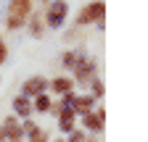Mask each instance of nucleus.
Here are the masks:
<instances>
[{"instance_id": "obj_1", "label": "nucleus", "mask_w": 148, "mask_h": 142, "mask_svg": "<svg viewBox=\"0 0 148 142\" xmlns=\"http://www.w3.org/2000/svg\"><path fill=\"white\" fill-rule=\"evenodd\" d=\"M29 13H32V0H11V3H8V19H5V26H8L11 32L21 29L24 21L29 19Z\"/></svg>"}, {"instance_id": "obj_2", "label": "nucleus", "mask_w": 148, "mask_h": 142, "mask_svg": "<svg viewBox=\"0 0 148 142\" xmlns=\"http://www.w3.org/2000/svg\"><path fill=\"white\" fill-rule=\"evenodd\" d=\"M66 16H69V3L66 0H53V3L45 8V24L50 26V29H61L64 26V21H66Z\"/></svg>"}, {"instance_id": "obj_3", "label": "nucleus", "mask_w": 148, "mask_h": 142, "mask_svg": "<svg viewBox=\"0 0 148 142\" xmlns=\"http://www.w3.org/2000/svg\"><path fill=\"white\" fill-rule=\"evenodd\" d=\"M106 16V3L103 0H92L87 3L79 13H77V26H85V24H101Z\"/></svg>"}, {"instance_id": "obj_4", "label": "nucleus", "mask_w": 148, "mask_h": 142, "mask_svg": "<svg viewBox=\"0 0 148 142\" xmlns=\"http://www.w3.org/2000/svg\"><path fill=\"white\" fill-rule=\"evenodd\" d=\"M95 68H98V63L92 61V58H87V55H85L77 66L71 68V71H74V79H71V82H79V84L92 82V79H95Z\"/></svg>"}, {"instance_id": "obj_5", "label": "nucleus", "mask_w": 148, "mask_h": 142, "mask_svg": "<svg viewBox=\"0 0 148 142\" xmlns=\"http://www.w3.org/2000/svg\"><path fill=\"white\" fill-rule=\"evenodd\" d=\"M0 129H3V139H8V142H24L21 121H18L16 116H8L3 124H0Z\"/></svg>"}, {"instance_id": "obj_6", "label": "nucleus", "mask_w": 148, "mask_h": 142, "mask_svg": "<svg viewBox=\"0 0 148 142\" xmlns=\"http://www.w3.org/2000/svg\"><path fill=\"white\" fill-rule=\"evenodd\" d=\"M48 92V79L45 76H29L24 84H21V95L24 97H37V95H45Z\"/></svg>"}, {"instance_id": "obj_7", "label": "nucleus", "mask_w": 148, "mask_h": 142, "mask_svg": "<svg viewBox=\"0 0 148 142\" xmlns=\"http://www.w3.org/2000/svg\"><path fill=\"white\" fill-rule=\"evenodd\" d=\"M82 126L87 132H103V126H106V111L103 108H95L92 113L82 116Z\"/></svg>"}, {"instance_id": "obj_8", "label": "nucleus", "mask_w": 148, "mask_h": 142, "mask_svg": "<svg viewBox=\"0 0 148 142\" xmlns=\"http://www.w3.org/2000/svg\"><path fill=\"white\" fill-rule=\"evenodd\" d=\"M71 111H74V116L92 113V111H95V97H92V95H77L74 103H71Z\"/></svg>"}, {"instance_id": "obj_9", "label": "nucleus", "mask_w": 148, "mask_h": 142, "mask_svg": "<svg viewBox=\"0 0 148 142\" xmlns=\"http://www.w3.org/2000/svg\"><path fill=\"white\" fill-rule=\"evenodd\" d=\"M58 129L64 132V134H71L74 132V121H77V116H74V111L71 108H58Z\"/></svg>"}, {"instance_id": "obj_10", "label": "nucleus", "mask_w": 148, "mask_h": 142, "mask_svg": "<svg viewBox=\"0 0 148 142\" xmlns=\"http://www.w3.org/2000/svg\"><path fill=\"white\" fill-rule=\"evenodd\" d=\"M48 90L58 92V95L64 97L66 92H74V82H71V76H56V79L48 82Z\"/></svg>"}, {"instance_id": "obj_11", "label": "nucleus", "mask_w": 148, "mask_h": 142, "mask_svg": "<svg viewBox=\"0 0 148 142\" xmlns=\"http://www.w3.org/2000/svg\"><path fill=\"white\" fill-rule=\"evenodd\" d=\"M13 111H16V118H32V100L24 97V95H16L13 97Z\"/></svg>"}, {"instance_id": "obj_12", "label": "nucleus", "mask_w": 148, "mask_h": 142, "mask_svg": "<svg viewBox=\"0 0 148 142\" xmlns=\"http://www.w3.org/2000/svg\"><path fill=\"white\" fill-rule=\"evenodd\" d=\"M50 105H53V100H50L48 92L32 97V111H34V113H50Z\"/></svg>"}, {"instance_id": "obj_13", "label": "nucleus", "mask_w": 148, "mask_h": 142, "mask_svg": "<svg viewBox=\"0 0 148 142\" xmlns=\"http://www.w3.org/2000/svg\"><path fill=\"white\" fill-rule=\"evenodd\" d=\"M29 34L32 37H42L45 29H42V13H29Z\"/></svg>"}, {"instance_id": "obj_14", "label": "nucleus", "mask_w": 148, "mask_h": 142, "mask_svg": "<svg viewBox=\"0 0 148 142\" xmlns=\"http://www.w3.org/2000/svg\"><path fill=\"white\" fill-rule=\"evenodd\" d=\"M85 55H82V53L79 50H69L66 53V55H64V66H69V68H74V66H77L79 61H82Z\"/></svg>"}, {"instance_id": "obj_15", "label": "nucleus", "mask_w": 148, "mask_h": 142, "mask_svg": "<svg viewBox=\"0 0 148 142\" xmlns=\"http://www.w3.org/2000/svg\"><path fill=\"white\" fill-rule=\"evenodd\" d=\"M90 87H92V97H103V95H106V84H103V79L95 76V79L90 82Z\"/></svg>"}, {"instance_id": "obj_16", "label": "nucleus", "mask_w": 148, "mask_h": 142, "mask_svg": "<svg viewBox=\"0 0 148 142\" xmlns=\"http://www.w3.org/2000/svg\"><path fill=\"white\" fill-rule=\"evenodd\" d=\"M37 129H40V126H37L32 118H24V124H21V132H24V134H34Z\"/></svg>"}, {"instance_id": "obj_17", "label": "nucleus", "mask_w": 148, "mask_h": 142, "mask_svg": "<svg viewBox=\"0 0 148 142\" xmlns=\"http://www.w3.org/2000/svg\"><path fill=\"white\" fill-rule=\"evenodd\" d=\"M29 142H48V132H42V129H37L34 134H29Z\"/></svg>"}, {"instance_id": "obj_18", "label": "nucleus", "mask_w": 148, "mask_h": 142, "mask_svg": "<svg viewBox=\"0 0 148 142\" xmlns=\"http://www.w3.org/2000/svg\"><path fill=\"white\" fill-rule=\"evenodd\" d=\"M5 58H8V47H5V40L0 37V66L5 63Z\"/></svg>"}, {"instance_id": "obj_19", "label": "nucleus", "mask_w": 148, "mask_h": 142, "mask_svg": "<svg viewBox=\"0 0 148 142\" xmlns=\"http://www.w3.org/2000/svg\"><path fill=\"white\" fill-rule=\"evenodd\" d=\"M66 142H85V132H79V129H74V132H71V137H69Z\"/></svg>"}, {"instance_id": "obj_20", "label": "nucleus", "mask_w": 148, "mask_h": 142, "mask_svg": "<svg viewBox=\"0 0 148 142\" xmlns=\"http://www.w3.org/2000/svg\"><path fill=\"white\" fill-rule=\"evenodd\" d=\"M0 142H5V139H3V129H0Z\"/></svg>"}, {"instance_id": "obj_21", "label": "nucleus", "mask_w": 148, "mask_h": 142, "mask_svg": "<svg viewBox=\"0 0 148 142\" xmlns=\"http://www.w3.org/2000/svg\"><path fill=\"white\" fill-rule=\"evenodd\" d=\"M56 142H66V139H56Z\"/></svg>"}, {"instance_id": "obj_22", "label": "nucleus", "mask_w": 148, "mask_h": 142, "mask_svg": "<svg viewBox=\"0 0 148 142\" xmlns=\"http://www.w3.org/2000/svg\"><path fill=\"white\" fill-rule=\"evenodd\" d=\"M85 142H95V139H85Z\"/></svg>"}]
</instances>
